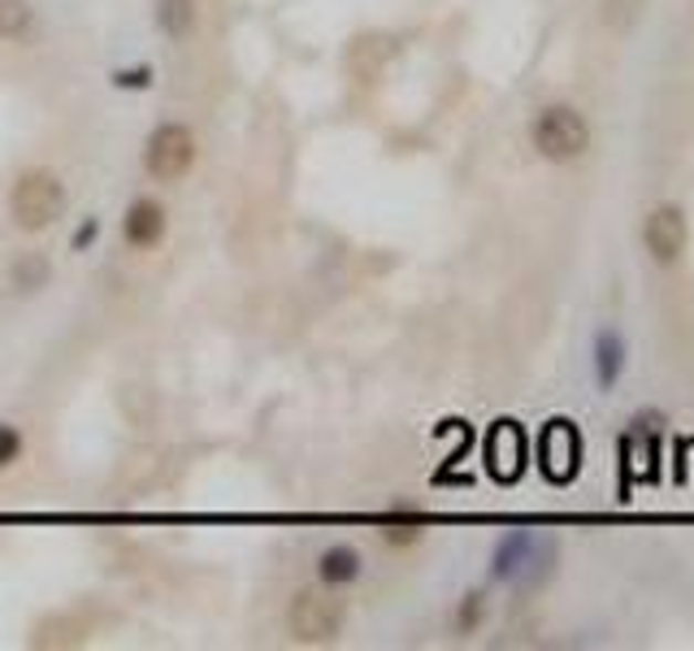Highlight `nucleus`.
Returning a JSON list of instances; mask_svg holds the SVG:
<instances>
[{
	"instance_id": "nucleus-1",
	"label": "nucleus",
	"mask_w": 694,
	"mask_h": 651,
	"mask_svg": "<svg viewBox=\"0 0 694 651\" xmlns=\"http://www.w3.org/2000/svg\"><path fill=\"white\" fill-rule=\"evenodd\" d=\"M65 209V182L53 170H27L9 187V218L18 231H49Z\"/></svg>"
},
{
	"instance_id": "nucleus-2",
	"label": "nucleus",
	"mask_w": 694,
	"mask_h": 651,
	"mask_svg": "<svg viewBox=\"0 0 694 651\" xmlns=\"http://www.w3.org/2000/svg\"><path fill=\"white\" fill-rule=\"evenodd\" d=\"M529 144L538 148L543 161L565 166V161H578L590 148V126L574 105H547L529 126Z\"/></svg>"
},
{
	"instance_id": "nucleus-3",
	"label": "nucleus",
	"mask_w": 694,
	"mask_h": 651,
	"mask_svg": "<svg viewBox=\"0 0 694 651\" xmlns=\"http://www.w3.org/2000/svg\"><path fill=\"white\" fill-rule=\"evenodd\" d=\"M344 630V599L330 591H295L287 603V634L304 648L335 643Z\"/></svg>"
},
{
	"instance_id": "nucleus-4",
	"label": "nucleus",
	"mask_w": 694,
	"mask_h": 651,
	"mask_svg": "<svg viewBox=\"0 0 694 651\" xmlns=\"http://www.w3.org/2000/svg\"><path fill=\"white\" fill-rule=\"evenodd\" d=\"M196 153L200 148H196V130L191 126L161 122L148 135V144H144V170H148V178H157V182H178V178L191 175Z\"/></svg>"
},
{
	"instance_id": "nucleus-5",
	"label": "nucleus",
	"mask_w": 694,
	"mask_h": 651,
	"mask_svg": "<svg viewBox=\"0 0 694 651\" xmlns=\"http://www.w3.org/2000/svg\"><path fill=\"white\" fill-rule=\"evenodd\" d=\"M642 243H646V252H651L655 265H673L686 252V243H691L686 213L677 204H655L646 213V222H642Z\"/></svg>"
},
{
	"instance_id": "nucleus-6",
	"label": "nucleus",
	"mask_w": 694,
	"mask_h": 651,
	"mask_svg": "<svg viewBox=\"0 0 694 651\" xmlns=\"http://www.w3.org/2000/svg\"><path fill=\"white\" fill-rule=\"evenodd\" d=\"M166 231H170V213H166L161 200H135V204L126 209V218H122V239H126V248H135V252L157 248V243L166 239Z\"/></svg>"
},
{
	"instance_id": "nucleus-7",
	"label": "nucleus",
	"mask_w": 694,
	"mask_h": 651,
	"mask_svg": "<svg viewBox=\"0 0 694 651\" xmlns=\"http://www.w3.org/2000/svg\"><path fill=\"white\" fill-rule=\"evenodd\" d=\"M317 578H322V587H330V591H339L347 582H356L360 578V552L356 547H326L322 552V560H317Z\"/></svg>"
},
{
	"instance_id": "nucleus-8",
	"label": "nucleus",
	"mask_w": 694,
	"mask_h": 651,
	"mask_svg": "<svg viewBox=\"0 0 694 651\" xmlns=\"http://www.w3.org/2000/svg\"><path fill=\"white\" fill-rule=\"evenodd\" d=\"M595 374H599V387H617V378L625 374V344L612 335V330H603L599 339H595Z\"/></svg>"
},
{
	"instance_id": "nucleus-9",
	"label": "nucleus",
	"mask_w": 694,
	"mask_h": 651,
	"mask_svg": "<svg viewBox=\"0 0 694 651\" xmlns=\"http://www.w3.org/2000/svg\"><path fill=\"white\" fill-rule=\"evenodd\" d=\"M534 547H538L534 534H508V538L500 543V552H495V574H500V578H517L520 569L534 560Z\"/></svg>"
},
{
	"instance_id": "nucleus-10",
	"label": "nucleus",
	"mask_w": 694,
	"mask_h": 651,
	"mask_svg": "<svg viewBox=\"0 0 694 651\" xmlns=\"http://www.w3.org/2000/svg\"><path fill=\"white\" fill-rule=\"evenodd\" d=\"M157 27L170 40H187L196 31V0H157Z\"/></svg>"
},
{
	"instance_id": "nucleus-11",
	"label": "nucleus",
	"mask_w": 694,
	"mask_h": 651,
	"mask_svg": "<svg viewBox=\"0 0 694 651\" xmlns=\"http://www.w3.org/2000/svg\"><path fill=\"white\" fill-rule=\"evenodd\" d=\"M35 31V9L27 0H0V40L18 44V40H31Z\"/></svg>"
},
{
	"instance_id": "nucleus-12",
	"label": "nucleus",
	"mask_w": 694,
	"mask_h": 651,
	"mask_svg": "<svg viewBox=\"0 0 694 651\" xmlns=\"http://www.w3.org/2000/svg\"><path fill=\"white\" fill-rule=\"evenodd\" d=\"M22 456V434L13 426H0V470H9Z\"/></svg>"
},
{
	"instance_id": "nucleus-13",
	"label": "nucleus",
	"mask_w": 694,
	"mask_h": 651,
	"mask_svg": "<svg viewBox=\"0 0 694 651\" xmlns=\"http://www.w3.org/2000/svg\"><path fill=\"white\" fill-rule=\"evenodd\" d=\"M477 617H482V595H469L461 608V630H473L477 626Z\"/></svg>"
}]
</instances>
